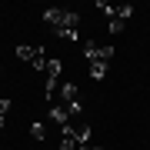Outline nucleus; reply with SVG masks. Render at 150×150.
Listing matches in <instances>:
<instances>
[{"instance_id":"f257e3e1","label":"nucleus","mask_w":150,"mask_h":150,"mask_svg":"<svg viewBox=\"0 0 150 150\" xmlns=\"http://www.w3.org/2000/svg\"><path fill=\"white\" fill-rule=\"evenodd\" d=\"M43 20H47V27L54 30L60 40H77L80 13H74V10H60V7H50V10H43Z\"/></svg>"},{"instance_id":"f03ea898","label":"nucleus","mask_w":150,"mask_h":150,"mask_svg":"<svg viewBox=\"0 0 150 150\" xmlns=\"http://www.w3.org/2000/svg\"><path fill=\"white\" fill-rule=\"evenodd\" d=\"M57 90H60V103L70 110V117H80V110H83V103H80V87L70 83V80H64Z\"/></svg>"},{"instance_id":"7ed1b4c3","label":"nucleus","mask_w":150,"mask_h":150,"mask_svg":"<svg viewBox=\"0 0 150 150\" xmlns=\"http://www.w3.org/2000/svg\"><path fill=\"white\" fill-rule=\"evenodd\" d=\"M17 57L20 60H27V64L33 67V70H47V57H43V47H33V43H20L17 47Z\"/></svg>"},{"instance_id":"20e7f679","label":"nucleus","mask_w":150,"mask_h":150,"mask_svg":"<svg viewBox=\"0 0 150 150\" xmlns=\"http://www.w3.org/2000/svg\"><path fill=\"white\" fill-rule=\"evenodd\" d=\"M60 80V60H47V70H43V97L47 100H54L57 97V83Z\"/></svg>"},{"instance_id":"39448f33","label":"nucleus","mask_w":150,"mask_h":150,"mask_svg":"<svg viewBox=\"0 0 150 150\" xmlns=\"http://www.w3.org/2000/svg\"><path fill=\"white\" fill-rule=\"evenodd\" d=\"M83 54H87V60H90V64H93V60H100V64H107V60L113 57V47H110V43H103V47H97V43L90 40V43L83 47Z\"/></svg>"},{"instance_id":"423d86ee","label":"nucleus","mask_w":150,"mask_h":150,"mask_svg":"<svg viewBox=\"0 0 150 150\" xmlns=\"http://www.w3.org/2000/svg\"><path fill=\"white\" fill-rule=\"evenodd\" d=\"M50 117H54V123H57V127H67V123L74 120V117H70V110L64 107V103H54V107H50Z\"/></svg>"},{"instance_id":"0eeeda50","label":"nucleus","mask_w":150,"mask_h":150,"mask_svg":"<svg viewBox=\"0 0 150 150\" xmlns=\"http://www.w3.org/2000/svg\"><path fill=\"white\" fill-rule=\"evenodd\" d=\"M70 127H74V134H77V140H80V147L90 144V123H87V120H74Z\"/></svg>"},{"instance_id":"6e6552de","label":"nucleus","mask_w":150,"mask_h":150,"mask_svg":"<svg viewBox=\"0 0 150 150\" xmlns=\"http://www.w3.org/2000/svg\"><path fill=\"white\" fill-rule=\"evenodd\" d=\"M87 74H90V80H103V77H107V64H100V60H93V64L87 67Z\"/></svg>"},{"instance_id":"1a4fd4ad","label":"nucleus","mask_w":150,"mask_h":150,"mask_svg":"<svg viewBox=\"0 0 150 150\" xmlns=\"http://www.w3.org/2000/svg\"><path fill=\"white\" fill-rule=\"evenodd\" d=\"M123 23H127V20H120L117 10H113V17H110V33H120V30H123Z\"/></svg>"},{"instance_id":"9d476101","label":"nucleus","mask_w":150,"mask_h":150,"mask_svg":"<svg viewBox=\"0 0 150 150\" xmlns=\"http://www.w3.org/2000/svg\"><path fill=\"white\" fill-rule=\"evenodd\" d=\"M117 17H120V20H130V17H134V7H130V4L117 7Z\"/></svg>"},{"instance_id":"9b49d317","label":"nucleus","mask_w":150,"mask_h":150,"mask_svg":"<svg viewBox=\"0 0 150 150\" xmlns=\"http://www.w3.org/2000/svg\"><path fill=\"white\" fill-rule=\"evenodd\" d=\"M30 134L37 137V140H43V137H47V127H43V123H33V127H30Z\"/></svg>"},{"instance_id":"f8f14e48","label":"nucleus","mask_w":150,"mask_h":150,"mask_svg":"<svg viewBox=\"0 0 150 150\" xmlns=\"http://www.w3.org/2000/svg\"><path fill=\"white\" fill-rule=\"evenodd\" d=\"M7 110H10V100H7V97H0V117H4Z\"/></svg>"},{"instance_id":"ddd939ff","label":"nucleus","mask_w":150,"mask_h":150,"mask_svg":"<svg viewBox=\"0 0 150 150\" xmlns=\"http://www.w3.org/2000/svg\"><path fill=\"white\" fill-rule=\"evenodd\" d=\"M77 150H103V147H93V144H83V147H77Z\"/></svg>"},{"instance_id":"4468645a","label":"nucleus","mask_w":150,"mask_h":150,"mask_svg":"<svg viewBox=\"0 0 150 150\" xmlns=\"http://www.w3.org/2000/svg\"><path fill=\"white\" fill-rule=\"evenodd\" d=\"M0 130H4V117H0Z\"/></svg>"}]
</instances>
